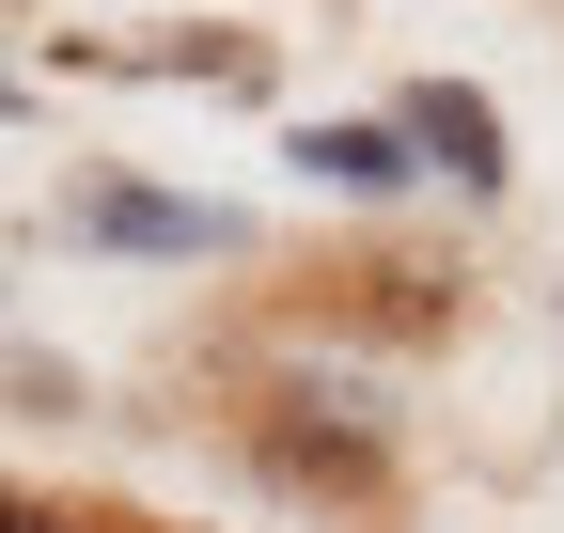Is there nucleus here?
<instances>
[{"mask_svg": "<svg viewBox=\"0 0 564 533\" xmlns=\"http://www.w3.org/2000/svg\"><path fill=\"white\" fill-rule=\"evenodd\" d=\"M79 251H236V205H188V188H126V173H79Z\"/></svg>", "mask_w": 564, "mask_h": 533, "instance_id": "nucleus-1", "label": "nucleus"}, {"mask_svg": "<svg viewBox=\"0 0 564 533\" xmlns=\"http://www.w3.org/2000/svg\"><path fill=\"white\" fill-rule=\"evenodd\" d=\"M392 126H408V142L470 188V205H502V188H518V142H502V110H486L470 79H408V110H392Z\"/></svg>", "mask_w": 564, "mask_h": 533, "instance_id": "nucleus-2", "label": "nucleus"}, {"mask_svg": "<svg viewBox=\"0 0 564 533\" xmlns=\"http://www.w3.org/2000/svg\"><path fill=\"white\" fill-rule=\"evenodd\" d=\"M408 126H299V173H329L345 188V205H392V188H408Z\"/></svg>", "mask_w": 564, "mask_h": 533, "instance_id": "nucleus-3", "label": "nucleus"}, {"mask_svg": "<svg viewBox=\"0 0 564 533\" xmlns=\"http://www.w3.org/2000/svg\"><path fill=\"white\" fill-rule=\"evenodd\" d=\"M329 298H345V314H377V329H440L470 283H455V266H408V251H377V266H345Z\"/></svg>", "mask_w": 564, "mask_h": 533, "instance_id": "nucleus-4", "label": "nucleus"}]
</instances>
